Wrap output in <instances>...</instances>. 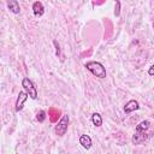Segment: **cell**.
Returning <instances> with one entry per match:
<instances>
[{"instance_id": "obj_13", "label": "cell", "mask_w": 154, "mask_h": 154, "mask_svg": "<svg viewBox=\"0 0 154 154\" xmlns=\"http://www.w3.org/2000/svg\"><path fill=\"white\" fill-rule=\"evenodd\" d=\"M120 14V1H116V7H114V16Z\"/></svg>"}, {"instance_id": "obj_5", "label": "cell", "mask_w": 154, "mask_h": 154, "mask_svg": "<svg viewBox=\"0 0 154 154\" xmlns=\"http://www.w3.org/2000/svg\"><path fill=\"white\" fill-rule=\"evenodd\" d=\"M138 108H140L138 102H137L136 100H130V101H128V102L125 103V106H124V112H125V113H131V112H134V111H137Z\"/></svg>"}, {"instance_id": "obj_11", "label": "cell", "mask_w": 154, "mask_h": 154, "mask_svg": "<svg viewBox=\"0 0 154 154\" xmlns=\"http://www.w3.org/2000/svg\"><path fill=\"white\" fill-rule=\"evenodd\" d=\"M91 122H93V124L95 126H101L102 125V118H101V116L99 113H94L91 116Z\"/></svg>"}, {"instance_id": "obj_1", "label": "cell", "mask_w": 154, "mask_h": 154, "mask_svg": "<svg viewBox=\"0 0 154 154\" xmlns=\"http://www.w3.org/2000/svg\"><path fill=\"white\" fill-rule=\"evenodd\" d=\"M84 66L95 77H99V78H105L106 77V69L103 67V65L101 63H99V61H88V63H85Z\"/></svg>"}, {"instance_id": "obj_3", "label": "cell", "mask_w": 154, "mask_h": 154, "mask_svg": "<svg viewBox=\"0 0 154 154\" xmlns=\"http://www.w3.org/2000/svg\"><path fill=\"white\" fill-rule=\"evenodd\" d=\"M67 126H69V116H63L61 119L58 122V124L54 126V132L58 136H64L67 131Z\"/></svg>"}, {"instance_id": "obj_8", "label": "cell", "mask_w": 154, "mask_h": 154, "mask_svg": "<svg viewBox=\"0 0 154 154\" xmlns=\"http://www.w3.org/2000/svg\"><path fill=\"white\" fill-rule=\"evenodd\" d=\"M79 143H81L82 147L85 148V149H89V148L91 147V144H93L91 138H90L88 135H81V136H79Z\"/></svg>"}, {"instance_id": "obj_15", "label": "cell", "mask_w": 154, "mask_h": 154, "mask_svg": "<svg viewBox=\"0 0 154 154\" xmlns=\"http://www.w3.org/2000/svg\"><path fill=\"white\" fill-rule=\"evenodd\" d=\"M148 73L150 75V76H154V64L149 67V70H148Z\"/></svg>"}, {"instance_id": "obj_4", "label": "cell", "mask_w": 154, "mask_h": 154, "mask_svg": "<svg viewBox=\"0 0 154 154\" xmlns=\"http://www.w3.org/2000/svg\"><path fill=\"white\" fill-rule=\"evenodd\" d=\"M28 96H29V95L26 94V91H19L18 97H17V101H16V111H17V112H19V111L23 109V105H24V102L26 101Z\"/></svg>"}, {"instance_id": "obj_16", "label": "cell", "mask_w": 154, "mask_h": 154, "mask_svg": "<svg viewBox=\"0 0 154 154\" xmlns=\"http://www.w3.org/2000/svg\"><path fill=\"white\" fill-rule=\"evenodd\" d=\"M152 25H153V28H154V19H153V23H152Z\"/></svg>"}, {"instance_id": "obj_7", "label": "cell", "mask_w": 154, "mask_h": 154, "mask_svg": "<svg viewBox=\"0 0 154 154\" xmlns=\"http://www.w3.org/2000/svg\"><path fill=\"white\" fill-rule=\"evenodd\" d=\"M60 114H61L60 109H58L55 107H51L48 109V117H49V119H51L52 123H55L58 120V118L60 117Z\"/></svg>"}, {"instance_id": "obj_9", "label": "cell", "mask_w": 154, "mask_h": 154, "mask_svg": "<svg viewBox=\"0 0 154 154\" xmlns=\"http://www.w3.org/2000/svg\"><path fill=\"white\" fill-rule=\"evenodd\" d=\"M7 7H8V10H10L11 12H13V13H16V14L20 12L19 4H18V1H16V0H10V1H7Z\"/></svg>"}, {"instance_id": "obj_2", "label": "cell", "mask_w": 154, "mask_h": 154, "mask_svg": "<svg viewBox=\"0 0 154 154\" xmlns=\"http://www.w3.org/2000/svg\"><path fill=\"white\" fill-rule=\"evenodd\" d=\"M22 87L24 88V90L26 91V94H28L31 99L35 100V99L37 97V90H36L34 83L29 79V77H24V78L22 79Z\"/></svg>"}, {"instance_id": "obj_14", "label": "cell", "mask_w": 154, "mask_h": 154, "mask_svg": "<svg viewBox=\"0 0 154 154\" xmlns=\"http://www.w3.org/2000/svg\"><path fill=\"white\" fill-rule=\"evenodd\" d=\"M54 45L57 47V55H60V47H59V43L57 41H54Z\"/></svg>"}, {"instance_id": "obj_10", "label": "cell", "mask_w": 154, "mask_h": 154, "mask_svg": "<svg viewBox=\"0 0 154 154\" xmlns=\"http://www.w3.org/2000/svg\"><path fill=\"white\" fill-rule=\"evenodd\" d=\"M149 126H150V122L149 120H143L136 126V132H144L146 130L149 129Z\"/></svg>"}, {"instance_id": "obj_6", "label": "cell", "mask_w": 154, "mask_h": 154, "mask_svg": "<svg viewBox=\"0 0 154 154\" xmlns=\"http://www.w3.org/2000/svg\"><path fill=\"white\" fill-rule=\"evenodd\" d=\"M32 12H34V14L37 16V17H41V16L43 14L45 8H43V5H42L41 1H35V2L32 4Z\"/></svg>"}, {"instance_id": "obj_12", "label": "cell", "mask_w": 154, "mask_h": 154, "mask_svg": "<svg viewBox=\"0 0 154 154\" xmlns=\"http://www.w3.org/2000/svg\"><path fill=\"white\" fill-rule=\"evenodd\" d=\"M45 119H46V112L45 111H40L37 113V120L40 123H42V122H45Z\"/></svg>"}]
</instances>
